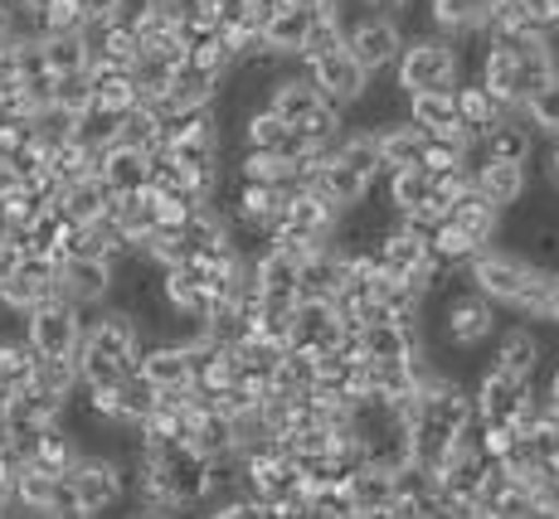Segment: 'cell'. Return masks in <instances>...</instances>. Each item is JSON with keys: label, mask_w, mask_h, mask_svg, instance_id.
<instances>
[{"label": "cell", "mask_w": 559, "mask_h": 519, "mask_svg": "<svg viewBox=\"0 0 559 519\" xmlns=\"http://www.w3.org/2000/svg\"><path fill=\"white\" fill-rule=\"evenodd\" d=\"M472 287L491 301V306H507V311H521V316H535V301H540V282H545V267L525 263L521 253H507V248H481V253L467 257L462 267Z\"/></svg>", "instance_id": "obj_1"}, {"label": "cell", "mask_w": 559, "mask_h": 519, "mask_svg": "<svg viewBox=\"0 0 559 519\" xmlns=\"http://www.w3.org/2000/svg\"><path fill=\"white\" fill-rule=\"evenodd\" d=\"M433 311V330H438V340L448 345V350H481V345H491L497 340V330H501V316L497 311L501 306H491L487 297H481L477 287L462 277V287L453 291H438V297H428L424 301V316Z\"/></svg>", "instance_id": "obj_2"}, {"label": "cell", "mask_w": 559, "mask_h": 519, "mask_svg": "<svg viewBox=\"0 0 559 519\" xmlns=\"http://www.w3.org/2000/svg\"><path fill=\"white\" fill-rule=\"evenodd\" d=\"M267 107H273L287 126L307 132L321 150H331L341 142V132H346V112H341V107H331L326 97L311 88V79L302 69H297V73H277V79L267 83Z\"/></svg>", "instance_id": "obj_3"}, {"label": "cell", "mask_w": 559, "mask_h": 519, "mask_svg": "<svg viewBox=\"0 0 559 519\" xmlns=\"http://www.w3.org/2000/svg\"><path fill=\"white\" fill-rule=\"evenodd\" d=\"M394 88L408 93H453L462 83V53L457 39L448 35H418L404 39L400 59H394Z\"/></svg>", "instance_id": "obj_4"}, {"label": "cell", "mask_w": 559, "mask_h": 519, "mask_svg": "<svg viewBox=\"0 0 559 519\" xmlns=\"http://www.w3.org/2000/svg\"><path fill=\"white\" fill-rule=\"evenodd\" d=\"M374 267H380L390 282H414L424 291V267L433 263V248H428V229H418V224L408 219H394L390 229L380 233V243H374Z\"/></svg>", "instance_id": "obj_5"}, {"label": "cell", "mask_w": 559, "mask_h": 519, "mask_svg": "<svg viewBox=\"0 0 559 519\" xmlns=\"http://www.w3.org/2000/svg\"><path fill=\"white\" fill-rule=\"evenodd\" d=\"M63 481H69V495L83 515H103L127 500L122 467L112 457H103V451H79V461L63 471Z\"/></svg>", "instance_id": "obj_6"}, {"label": "cell", "mask_w": 559, "mask_h": 519, "mask_svg": "<svg viewBox=\"0 0 559 519\" xmlns=\"http://www.w3.org/2000/svg\"><path fill=\"white\" fill-rule=\"evenodd\" d=\"M346 49H350V59L370 73V79H380V73H390L394 59H400L404 29H400V20H394V15L370 10V15L346 20Z\"/></svg>", "instance_id": "obj_7"}, {"label": "cell", "mask_w": 559, "mask_h": 519, "mask_svg": "<svg viewBox=\"0 0 559 519\" xmlns=\"http://www.w3.org/2000/svg\"><path fill=\"white\" fill-rule=\"evenodd\" d=\"M25 326H20V335H25V345L35 354H79L83 345V311L69 306L63 297L45 301V306L25 311Z\"/></svg>", "instance_id": "obj_8"}, {"label": "cell", "mask_w": 559, "mask_h": 519, "mask_svg": "<svg viewBox=\"0 0 559 519\" xmlns=\"http://www.w3.org/2000/svg\"><path fill=\"white\" fill-rule=\"evenodd\" d=\"M467 394H472V413H477V423H515L521 408H525V398L535 394V378H515L507 370H497V364H487V374H481Z\"/></svg>", "instance_id": "obj_9"}, {"label": "cell", "mask_w": 559, "mask_h": 519, "mask_svg": "<svg viewBox=\"0 0 559 519\" xmlns=\"http://www.w3.org/2000/svg\"><path fill=\"white\" fill-rule=\"evenodd\" d=\"M59 297V257H39V253H25L20 267L0 282V306L25 316V311L45 306V301Z\"/></svg>", "instance_id": "obj_10"}, {"label": "cell", "mask_w": 559, "mask_h": 519, "mask_svg": "<svg viewBox=\"0 0 559 519\" xmlns=\"http://www.w3.org/2000/svg\"><path fill=\"white\" fill-rule=\"evenodd\" d=\"M302 73L311 79V88L326 97L331 107H341V112H350V107L365 97L370 88V73L360 69L356 59H350V49H336V53H321V59L302 63Z\"/></svg>", "instance_id": "obj_11"}, {"label": "cell", "mask_w": 559, "mask_h": 519, "mask_svg": "<svg viewBox=\"0 0 559 519\" xmlns=\"http://www.w3.org/2000/svg\"><path fill=\"white\" fill-rule=\"evenodd\" d=\"M545 360H559V350L540 335V326L497 330V354H491V364H497V370H507L515 378H540Z\"/></svg>", "instance_id": "obj_12"}, {"label": "cell", "mask_w": 559, "mask_h": 519, "mask_svg": "<svg viewBox=\"0 0 559 519\" xmlns=\"http://www.w3.org/2000/svg\"><path fill=\"white\" fill-rule=\"evenodd\" d=\"M136 374L156 388H195V360H190L186 340H146L142 360H136Z\"/></svg>", "instance_id": "obj_13"}, {"label": "cell", "mask_w": 559, "mask_h": 519, "mask_svg": "<svg viewBox=\"0 0 559 519\" xmlns=\"http://www.w3.org/2000/svg\"><path fill=\"white\" fill-rule=\"evenodd\" d=\"M107 291H112V263H98V257H59V297L69 306H79V311L107 306Z\"/></svg>", "instance_id": "obj_14"}, {"label": "cell", "mask_w": 559, "mask_h": 519, "mask_svg": "<svg viewBox=\"0 0 559 519\" xmlns=\"http://www.w3.org/2000/svg\"><path fill=\"white\" fill-rule=\"evenodd\" d=\"M297 257L283 253V248L267 243L263 253L253 257V291L263 306H297Z\"/></svg>", "instance_id": "obj_15"}, {"label": "cell", "mask_w": 559, "mask_h": 519, "mask_svg": "<svg viewBox=\"0 0 559 519\" xmlns=\"http://www.w3.org/2000/svg\"><path fill=\"white\" fill-rule=\"evenodd\" d=\"M525 185H531L525 166H511V160H481V156L472 160V190H477L487 204H497L501 214L521 204Z\"/></svg>", "instance_id": "obj_16"}, {"label": "cell", "mask_w": 559, "mask_h": 519, "mask_svg": "<svg viewBox=\"0 0 559 519\" xmlns=\"http://www.w3.org/2000/svg\"><path fill=\"white\" fill-rule=\"evenodd\" d=\"M98 176H103V185L112 194H136V190L152 185V156H146V150H136V146L117 142V146L103 150Z\"/></svg>", "instance_id": "obj_17"}, {"label": "cell", "mask_w": 559, "mask_h": 519, "mask_svg": "<svg viewBox=\"0 0 559 519\" xmlns=\"http://www.w3.org/2000/svg\"><path fill=\"white\" fill-rule=\"evenodd\" d=\"M497 5L501 0H428V20H433V35L472 39L481 35V25H487V15Z\"/></svg>", "instance_id": "obj_18"}, {"label": "cell", "mask_w": 559, "mask_h": 519, "mask_svg": "<svg viewBox=\"0 0 559 519\" xmlns=\"http://www.w3.org/2000/svg\"><path fill=\"white\" fill-rule=\"evenodd\" d=\"M472 156H481V160H511V166H525V160L535 156V132H531V122H525L521 112H515V117H501V122L491 126V132L477 142V150H472Z\"/></svg>", "instance_id": "obj_19"}, {"label": "cell", "mask_w": 559, "mask_h": 519, "mask_svg": "<svg viewBox=\"0 0 559 519\" xmlns=\"http://www.w3.org/2000/svg\"><path fill=\"white\" fill-rule=\"evenodd\" d=\"M234 350V378L239 384H253V388H267L277 374V364H283V345L267 340V335H249V340L229 345Z\"/></svg>", "instance_id": "obj_20"}, {"label": "cell", "mask_w": 559, "mask_h": 519, "mask_svg": "<svg viewBox=\"0 0 559 519\" xmlns=\"http://www.w3.org/2000/svg\"><path fill=\"white\" fill-rule=\"evenodd\" d=\"M424 142H428V132L418 122H408V117H400V122H390V126H380V132H374V150H380L384 176H390V170H404V166H418V156H424Z\"/></svg>", "instance_id": "obj_21"}, {"label": "cell", "mask_w": 559, "mask_h": 519, "mask_svg": "<svg viewBox=\"0 0 559 519\" xmlns=\"http://www.w3.org/2000/svg\"><path fill=\"white\" fill-rule=\"evenodd\" d=\"M404 117L408 122H418L428 136H467L457 122V102L453 93H408L404 97ZM472 142V136H467Z\"/></svg>", "instance_id": "obj_22"}, {"label": "cell", "mask_w": 559, "mask_h": 519, "mask_svg": "<svg viewBox=\"0 0 559 519\" xmlns=\"http://www.w3.org/2000/svg\"><path fill=\"white\" fill-rule=\"evenodd\" d=\"M453 102H457V122H462V132H467L472 142H481V136H487L491 126H497L501 117H507V107H501L497 97L481 88L477 79H472V83H457V88H453Z\"/></svg>", "instance_id": "obj_23"}, {"label": "cell", "mask_w": 559, "mask_h": 519, "mask_svg": "<svg viewBox=\"0 0 559 519\" xmlns=\"http://www.w3.org/2000/svg\"><path fill=\"white\" fill-rule=\"evenodd\" d=\"M448 224L467 233L477 248H491V243H497V233H501V209H497V204H487L477 190H472V194H462L457 204H448Z\"/></svg>", "instance_id": "obj_24"}, {"label": "cell", "mask_w": 559, "mask_h": 519, "mask_svg": "<svg viewBox=\"0 0 559 519\" xmlns=\"http://www.w3.org/2000/svg\"><path fill=\"white\" fill-rule=\"evenodd\" d=\"M63 209V219L73 224H88V219H103L107 204H112V190L103 185V176H79L69 180V185H59V200H53Z\"/></svg>", "instance_id": "obj_25"}, {"label": "cell", "mask_w": 559, "mask_h": 519, "mask_svg": "<svg viewBox=\"0 0 559 519\" xmlns=\"http://www.w3.org/2000/svg\"><path fill=\"white\" fill-rule=\"evenodd\" d=\"M311 20H317V10L293 5V0H287V5L277 10V15L263 25V45L273 49V53H283V59H297V49H302V39H307Z\"/></svg>", "instance_id": "obj_26"}, {"label": "cell", "mask_w": 559, "mask_h": 519, "mask_svg": "<svg viewBox=\"0 0 559 519\" xmlns=\"http://www.w3.org/2000/svg\"><path fill=\"white\" fill-rule=\"evenodd\" d=\"M29 388H39V394L49 398H73L83 388L79 378V360L73 354H35V370H29Z\"/></svg>", "instance_id": "obj_27"}, {"label": "cell", "mask_w": 559, "mask_h": 519, "mask_svg": "<svg viewBox=\"0 0 559 519\" xmlns=\"http://www.w3.org/2000/svg\"><path fill=\"white\" fill-rule=\"evenodd\" d=\"M326 156H331V160H341V166H346L350 176H360L370 190H374V180L384 176L380 150H374V132H341V142L331 146Z\"/></svg>", "instance_id": "obj_28"}, {"label": "cell", "mask_w": 559, "mask_h": 519, "mask_svg": "<svg viewBox=\"0 0 559 519\" xmlns=\"http://www.w3.org/2000/svg\"><path fill=\"white\" fill-rule=\"evenodd\" d=\"M88 83H93V107L103 112H132L136 107V83L127 69H88Z\"/></svg>", "instance_id": "obj_29"}, {"label": "cell", "mask_w": 559, "mask_h": 519, "mask_svg": "<svg viewBox=\"0 0 559 519\" xmlns=\"http://www.w3.org/2000/svg\"><path fill=\"white\" fill-rule=\"evenodd\" d=\"M521 117L531 122L535 136H559V69L521 102Z\"/></svg>", "instance_id": "obj_30"}, {"label": "cell", "mask_w": 559, "mask_h": 519, "mask_svg": "<svg viewBox=\"0 0 559 519\" xmlns=\"http://www.w3.org/2000/svg\"><path fill=\"white\" fill-rule=\"evenodd\" d=\"M390 209L394 214H408V209H418V204L433 194V176H428L424 166H404V170H390Z\"/></svg>", "instance_id": "obj_31"}, {"label": "cell", "mask_w": 559, "mask_h": 519, "mask_svg": "<svg viewBox=\"0 0 559 519\" xmlns=\"http://www.w3.org/2000/svg\"><path fill=\"white\" fill-rule=\"evenodd\" d=\"M39 53H45L49 73H88V45H83V35H45L39 39Z\"/></svg>", "instance_id": "obj_32"}, {"label": "cell", "mask_w": 559, "mask_h": 519, "mask_svg": "<svg viewBox=\"0 0 559 519\" xmlns=\"http://www.w3.org/2000/svg\"><path fill=\"white\" fill-rule=\"evenodd\" d=\"M428 248H433V257H438V263L457 267V273H462V267H467V257H472V253H481V248L472 243V238L462 233V229H453V224H448V219L438 224V229H428Z\"/></svg>", "instance_id": "obj_33"}, {"label": "cell", "mask_w": 559, "mask_h": 519, "mask_svg": "<svg viewBox=\"0 0 559 519\" xmlns=\"http://www.w3.org/2000/svg\"><path fill=\"white\" fill-rule=\"evenodd\" d=\"M83 25H88V20H83L79 0H45V5H39V39L45 35H79Z\"/></svg>", "instance_id": "obj_34"}, {"label": "cell", "mask_w": 559, "mask_h": 519, "mask_svg": "<svg viewBox=\"0 0 559 519\" xmlns=\"http://www.w3.org/2000/svg\"><path fill=\"white\" fill-rule=\"evenodd\" d=\"M535 321H550L559 326V267H550L540 282V301H535Z\"/></svg>", "instance_id": "obj_35"}, {"label": "cell", "mask_w": 559, "mask_h": 519, "mask_svg": "<svg viewBox=\"0 0 559 519\" xmlns=\"http://www.w3.org/2000/svg\"><path fill=\"white\" fill-rule=\"evenodd\" d=\"M540 170L550 180V190L559 194V136H545V156H540Z\"/></svg>", "instance_id": "obj_36"}, {"label": "cell", "mask_w": 559, "mask_h": 519, "mask_svg": "<svg viewBox=\"0 0 559 519\" xmlns=\"http://www.w3.org/2000/svg\"><path fill=\"white\" fill-rule=\"evenodd\" d=\"M79 5H83V20H112L117 0H79Z\"/></svg>", "instance_id": "obj_37"}, {"label": "cell", "mask_w": 559, "mask_h": 519, "mask_svg": "<svg viewBox=\"0 0 559 519\" xmlns=\"http://www.w3.org/2000/svg\"><path fill=\"white\" fill-rule=\"evenodd\" d=\"M545 403L559 413V360H555V374H550V384H545Z\"/></svg>", "instance_id": "obj_38"}, {"label": "cell", "mask_w": 559, "mask_h": 519, "mask_svg": "<svg viewBox=\"0 0 559 519\" xmlns=\"http://www.w3.org/2000/svg\"><path fill=\"white\" fill-rule=\"evenodd\" d=\"M45 519H88V515H83V510H73V505H63V510H49Z\"/></svg>", "instance_id": "obj_39"}, {"label": "cell", "mask_w": 559, "mask_h": 519, "mask_svg": "<svg viewBox=\"0 0 559 519\" xmlns=\"http://www.w3.org/2000/svg\"><path fill=\"white\" fill-rule=\"evenodd\" d=\"M293 5H307V10H321V5H326V0H293Z\"/></svg>", "instance_id": "obj_40"}, {"label": "cell", "mask_w": 559, "mask_h": 519, "mask_svg": "<svg viewBox=\"0 0 559 519\" xmlns=\"http://www.w3.org/2000/svg\"><path fill=\"white\" fill-rule=\"evenodd\" d=\"M25 5H29V10H39V5H45V0H25Z\"/></svg>", "instance_id": "obj_41"}]
</instances>
